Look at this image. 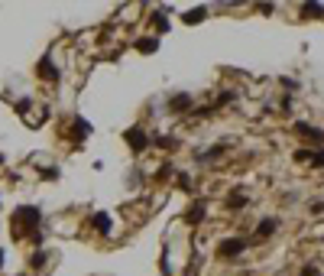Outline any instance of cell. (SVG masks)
Returning <instances> with one entry per match:
<instances>
[{
  "mask_svg": "<svg viewBox=\"0 0 324 276\" xmlns=\"http://www.w3.org/2000/svg\"><path fill=\"white\" fill-rule=\"evenodd\" d=\"M243 250H247V240L243 237H224L221 244H217V254H221L224 260H237Z\"/></svg>",
  "mask_w": 324,
  "mask_h": 276,
  "instance_id": "6da1fadb",
  "label": "cell"
},
{
  "mask_svg": "<svg viewBox=\"0 0 324 276\" xmlns=\"http://www.w3.org/2000/svg\"><path fill=\"white\" fill-rule=\"evenodd\" d=\"M124 140L130 143V149H133V153H143V149H150V143H153V140L143 133V127H130V130L124 133Z\"/></svg>",
  "mask_w": 324,
  "mask_h": 276,
  "instance_id": "7a4b0ae2",
  "label": "cell"
},
{
  "mask_svg": "<svg viewBox=\"0 0 324 276\" xmlns=\"http://www.w3.org/2000/svg\"><path fill=\"white\" fill-rule=\"evenodd\" d=\"M36 72H39L42 78H46V82H58V78H62V75H58V68L52 65V59H49V56L39 62V68H36Z\"/></svg>",
  "mask_w": 324,
  "mask_h": 276,
  "instance_id": "3957f363",
  "label": "cell"
},
{
  "mask_svg": "<svg viewBox=\"0 0 324 276\" xmlns=\"http://www.w3.org/2000/svg\"><path fill=\"white\" fill-rule=\"evenodd\" d=\"M191 101H195V97H191V94H175L172 101H169V111L182 114V111H188V108H191Z\"/></svg>",
  "mask_w": 324,
  "mask_h": 276,
  "instance_id": "277c9868",
  "label": "cell"
},
{
  "mask_svg": "<svg viewBox=\"0 0 324 276\" xmlns=\"http://www.w3.org/2000/svg\"><path fill=\"white\" fill-rule=\"evenodd\" d=\"M295 133H302V137H308V140H324V130H318V127H308V123H295Z\"/></svg>",
  "mask_w": 324,
  "mask_h": 276,
  "instance_id": "5b68a950",
  "label": "cell"
},
{
  "mask_svg": "<svg viewBox=\"0 0 324 276\" xmlns=\"http://www.w3.org/2000/svg\"><path fill=\"white\" fill-rule=\"evenodd\" d=\"M87 133H91V123H87V120H81V117H75V127H72V137L78 140V143H81V140L87 137Z\"/></svg>",
  "mask_w": 324,
  "mask_h": 276,
  "instance_id": "8992f818",
  "label": "cell"
},
{
  "mask_svg": "<svg viewBox=\"0 0 324 276\" xmlns=\"http://www.w3.org/2000/svg\"><path fill=\"white\" fill-rule=\"evenodd\" d=\"M276 228H279L276 218H262L259 228H256V234H259V237H269V234H276Z\"/></svg>",
  "mask_w": 324,
  "mask_h": 276,
  "instance_id": "52a82bcc",
  "label": "cell"
},
{
  "mask_svg": "<svg viewBox=\"0 0 324 276\" xmlns=\"http://www.w3.org/2000/svg\"><path fill=\"white\" fill-rule=\"evenodd\" d=\"M247 205H250L247 195H243V192H233L230 202H227V208H230V211H240V208H247Z\"/></svg>",
  "mask_w": 324,
  "mask_h": 276,
  "instance_id": "ba28073f",
  "label": "cell"
},
{
  "mask_svg": "<svg viewBox=\"0 0 324 276\" xmlns=\"http://www.w3.org/2000/svg\"><path fill=\"white\" fill-rule=\"evenodd\" d=\"M94 231H98V234H110V215H94Z\"/></svg>",
  "mask_w": 324,
  "mask_h": 276,
  "instance_id": "9c48e42d",
  "label": "cell"
},
{
  "mask_svg": "<svg viewBox=\"0 0 324 276\" xmlns=\"http://www.w3.org/2000/svg\"><path fill=\"white\" fill-rule=\"evenodd\" d=\"M136 49H139V52H156V49H159V39H156V36H146V39L136 42Z\"/></svg>",
  "mask_w": 324,
  "mask_h": 276,
  "instance_id": "30bf717a",
  "label": "cell"
},
{
  "mask_svg": "<svg viewBox=\"0 0 324 276\" xmlns=\"http://www.w3.org/2000/svg\"><path fill=\"white\" fill-rule=\"evenodd\" d=\"M153 143L159 146V149H179V140H175V137H156Z\"/></svg>",
  "mask_w": 324,
  "mask_h": 276,
  "instance_id": "8fae6325",
  "label": "cell"
},
{
  "mask_svg": "<svg viewBox=\"0 0 324 276\" xmlns=\"http://www.w3.org/2000/svg\"><path fill=\"white\" fill-rule=\"evenodd\" d=\"M204 16H208V10H204V7H198V10H188L185 13V23H201Z\"/></svg>",
  "mask_w": 324,
  "mask_h": 276,
  "instance_id": "7c38bea8",
  "label": "cell"
},
{
  "mask_svg": "<svg viewBox=\"0 0 324 276\" xmlns=\"http://www.w3.org/2000/svg\"><path fill=\"white\" fill-rule=\"evenodd\" d=\"M302 13L305 16H324V7L321 4H302Z\"/></svg>",
  "mask_w": 324,
  "mask_h": 276,
  "instance_id": "4fadbf2b",
  "label": "cell"
},
{
  "mask_svg": "<svg viewBox=\"0 0 324 276\" xmlns=\"http://www.w3.org/2000/svg\"><path fill=\"white\" fill-rule=\"evenodd\" d=\"M311 166H314V169H321V166H324V149H318V153H314V159H311Z\"/></svg>",
  "mask_w": 324,
  "mask_h": 276,
  "instance_id": "5bb4252c",
  "label": "cell"
},
{
  "mask_svg": "<svg viewBox=\"0 0 324 276\" xmlns=\"http://www.w3.org/2000/svg\"><path fill=\"white\" fill-rule=\"evenodd\" d=\"M156 26H159V30H169V23H165V16H162V13H156Z\"/></svg>",
  "mask_w": 324,
  "mask_h": 276,
  "instance_id": "9a60e30c",
  "label": "cell"
},
{
  "mask_svg": "<svg viewBox=\"0 0 324 276\" xmlns=\"http://www.w3.org/2000/svg\"><path fill=\"white\" fill-rule=\"evenodd\" d=\"M302 276H318V266H305V270H302Z\"/></svg>",
  "mask_w": 324,
  "mask_h": 276,
  "instance_id": "2e32d148",
  "label": "cell"
},
{
  "mask_svg": "<svg viewBox=\"0 0 324 276\" xmlns=\"http://www.w3.org/2000/svg\"><path fill=\"white\" fill-rule=\"evenodd\" d=\"M0 263H4V254H0Z\"/></svg>",
  "mask_w": 324,
  "mask_h": 276,
  "instance_id": "e0dca14e",
  "label": "cell"
}]
</instances>
